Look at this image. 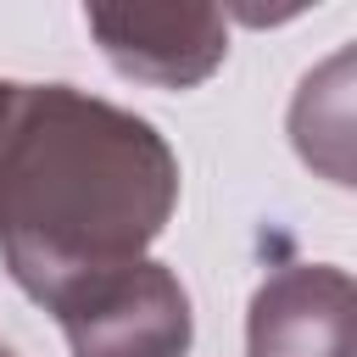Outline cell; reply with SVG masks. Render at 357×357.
I'll return each mask as SVG.
<instances>
[{"instance_id":"obj_1","label":"cell","mask_w":357,"mask_h":357,"mask_svg":"<svg viewBox=\"0 0 357 357\" xmlns=\"http://www.w3.org/2000/svg\"><path fill=\"white\" fill-rule=\"evenodd\" d=\"M173 201L178 156L145 117L73 84L0 78V262L39 307L139 262Z\"/></svg>"},{"instance_id":"obj_2","label":"cell","mask_w":357,"mask_h":357,"mask_svg":"<svg viewBox=\"0 0 357 357\" xmlns=\"http://www.w3.org/2000/svg\"><path fill=\"white\" fill-rule=\"evenodd\" d=\"M50 312L67 329L73 357H184L190 351V296L151 257L73 284L67 296L50 301Z\"/></svg>"},{"instance_id":"obj_3","label":"cell","mask_w":357,"mask_h":357,"mask_svg":"<svg viewBox=\"0 0 357 357\" xmlns=\"http://www.w3.org/2000/svg\"><path fill=\"white\" fill-rule=\"evenodd\" d=\"M84 28L123 78L156 89H195L229 56L218 6H89Z\"/></svg>"},{"instance_id":"obj_4","label":"cell","mask_w":357,"mask_h":357,"mask_svg":"<svg viewBox=\"0 0 357 357\" xmlns=\"http://www.w3.org/2000/svg\"><path fill=\"white\" fill-rule=\"evenodd\" d=\"M251 357H351V279L329 262L279 268L251 301Z\"/></svg>"},{"instance_id":"obj_5","label":"cell","mask_w":357,"mask_h":357,"mask_svg":"<svg viewBox=\"0 0 357 357\" xmlns=\"http://www.w3.org/2000/svg\"><path fill=\"white\" fill-rule=\"evenodd\" d=\"M0 357H17V351H11V346H6V340H0Z\"/></svg>"}]
</instances>
